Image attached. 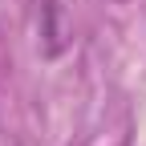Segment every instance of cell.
I'll use <instances>...</instances> for the list:
<instances>
[{
  "label": "cell",
  "instance_id": "6da1fadb",
  "mask_svg": "<svg viewBox=\"0 0 146 146\" xmlns=\"http://www.w3.org/2000/svg\"><path fill=\"white\" fill-rule=\"evenodd\" d=\"M45 36H49V53H61L65 49V25H61V4L57 0H49L45 4Z\"/></svg>",
  "mask_w": 146,
  "mask_h": 146
}]
</instances>
